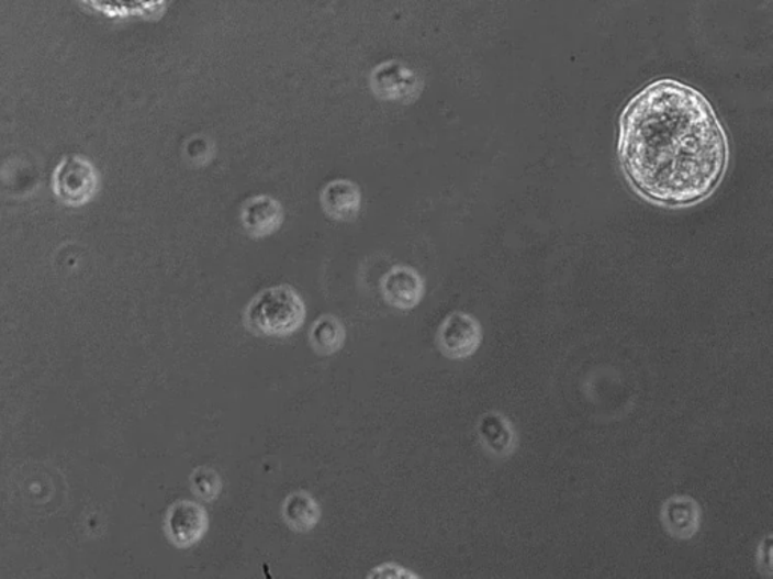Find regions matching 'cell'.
Instances as JSON below:
<instances>
[{"mask_svg":"<svg viewBox=\"0 0 773 579\" xmlns=\"http://www.w3.org/2000/svg\"><path fill=\"white\" fill-rule=\"evenodd\" d=\"M619 167L636 194L660 208L695 207L715 194L730 165V143L712 103L682 80L659 79L623 108Z\"/></svg>","mask_w":773,"mask_h":579,"instance_id":"cell-1","label":"cell"},{"mask_svg":"<svg viewBox=\"0 0 773 579\" xmlns=\"http://www.w3.org/2000/svg\"><path fill=\"white\" fill-rule=\"evenodd\" d=\"M307 308L290 285L266 288L249 301L244 312L245 327L257 336L288 337L302 327Z\"/></svg>","mask_w":773,"mask_h":579,"instance_id":"cell-2","label":"cell"},{"mask_svg":"<svg viewBox=\"0 0 773 579\" xmlns=\"http://www.w3.org/2000/svg\"><path fill=\"white\" fill-rule=\"evenodd\" d=\"M482 344V327L470 313L453 312L445 318L437 332V345L447 359L464 360Z\"/></svg>","mask_w":773,"mask_h":579,"instance_id":"cell-3","label":"cell"},{"mask_svg":"<svg viewBox=\"0 0 773 579\" xmlns=\"http://www.w3.org/2000/svg\"><path fill=\"white\" fill-rule=\"evenodd\" d=\"M209 513L200 502L181 500L169 505L165 514V533L176 548L189 549L199 545L208 533Z\"/></svg>","mask_w":773,"mask_h":579,"instance_id":"cell-4","label":"cell"},{"mask_svg":"<svg viewBox=\"0 0 773 579\" xmlns=\"http://www.w3.org/2000/svg\"><path fill=\"white\" fill-rule=\"evenodd\" d=\"M370 88L378 99L406 103L421 94L422 80L406 64L385 62L373 68Z\"/></svg>","mask_w":773,"mask_h":579,"instance_id":"cell-5","label":"cell"},{"mask_svg":"<svg viewBox=\"0 0 773 579\" xmlns=\"http://www.w3.org/2000/svg\"><path fill=\"white\" fill-rule=\"evenodd\" d=\"M381 293L399 311H411L425 297V280L408 265H396L382 277Z\"/></svg>","mask_w":773,"mask_h":579,"instance_id":"cell-6","label":"cell"},{"mask_svg":"<svg viewBox=\"0 0 773 579\" xmlns=\"http://www.w3.org/2000/svg\"><path fill=\"white\" fill-rule=\"evenodd\" d=\"M240 223L251 238H266L283 226V207L271 196L249 197L242 203Z\"/></svg>","mask_w":773,"mask_h":579,"instance_id":"cell-7","label":"cell"},{"mask_svg":"<svg viewBox=\"0 0 773 579\" xmlns=\"http://www.w3.org/2000/svg\"><path fill=\"white\" fill-rule=\"evenodd\" d=\"M701 506L698 502L687 494H676L670 500L664 501L662 510H660V521L663 528L671 537L679 541H691L699 531Z\"/></svg>","mask_w":773,"mask_h":579,"instance_id":"cell-8","label":"cell"},{"mask_svg":"<svg viewBox=\"0 0 773 579\" xmlns=\"http://www.w3.org/2000/svg\"><path fill=\"white\" fill-rule=\"evenodd\" d=\"M325 214L336 221L356 219L361 208V191L352 180L337 179L326 183L321 192Z\"/></svg>","mask_w":773,"mask_h":579,"instance_id":"cell-9","label":"cell"},{"mask_svg":"<svg viewBox=\"0 0 773 579\" xmlns=\"http://www.w3.org/2000/svg\"><path fill=\"white\" fill-rule=\"evenodd\" d=\"M281 517L290 530L298 534H307L320 524L321 504L312 493L298 490V492L285 497L283 504H281Z\"/></svg>","mask_w":773,"mask_h":579,"instance_id":"cell-10","label":"cell"},{"mask_svg":"<svg viewBox=\"0 0 773 579\" xmlns=\"http://www.w3.org/2000/svg\"><path fill=\"white\" fill-rule=\"evenodd\" d=\"M478 434L483 448L493 456L505 458L514 453L517 437L513 424L501 413H485L479 421Z\"/></svg>","mask_w":773,"mask_h":579,"instance_id":"cell-11","label":"cell"},{"mask_svg":"<svg viewBox=\"0 0 773 579\" xmlns=\"http://www.w3.org/2000/svg\"><path fill=\"white\" fill-rule=\"evenodd\" d=\"M309 342L317 356H333L345 347V325L337 316L325 313L310 327Z\"/></svg>","mask_w":773,"mask_h":579,"instance_id":"cell-12","label":"cell"},{"mask_svg":"<svg viewBox=\"0 0 773 579\" xmlns=\"http://www.w3.org/2000/svg\"><path fill=\"white\" fill-rule=\"evenodd\" d=\"M189 485H191L193 494L204 502L216 501L223 492L224 486L220 474L209 466H199L193 469L191 477H189Z\"/></svg>","mask_w":773,"mask_h":579,"instance_id":"cell-13","label":"cell"},{"mask_svg":"<svg viewBox=\"0 0 773 579\" xmlns=\"http://www.w3.org/2000/svg\"><path fill=\"white\" fill-rule=\"evenodd\" d=\"M97 5L114 11H133L155 5L160 0H92Z\"/></svg>","mask_w":773,"mask_h":579,"instance_id":"cell-14","label":"cell"},{"mask_svg":"<svg viewBox=\"0 0 773 579\" xmlns=\"http://www.w3.org/2000/svg\"><path fill=\"white\" fill-rule=\"evenodd\" d=\"M368 578H418V575L410 572L408 569L396 565V563H384V565L374 567Z\"/></svg>","mask_w":773,"mask_h":579,"instance_id":"cell-15","label":"cell"},{"mask_svg":"<svg viewBox=\"0 0 773 579\" xmlns=\"http://www.w3.org/2000/svg\"><path fill=\"white\" fill-rule=\"evenodd\" d=\"M760 557H759V567H760V572H766L769 577L772 575V538L766 537V541L761 542L760 546Z\"/></svg>","mask_w":773,"mask_h":579,"instance_id":"cell-16","label":"cell"}]
</instances>
